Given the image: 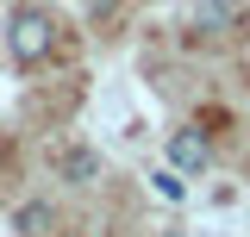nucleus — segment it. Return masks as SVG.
<instances>
[{
    "label": "nucleus",
    "mask_w": 250,
    "mask_h": 237,
    "mask_svg": "<svg viewBox=\"0 0 250 237\" xmlns=\"http://www.w3.org/2000/svg\"><path fill=\"white\" fill-rule=\"evenodd\" d=\"M57 50V13L50 6H19L13 19H6V57L19 62V69H38V62H50Z\"/></svg>",
    "instance_id": "nucleus-1"
},
{
    "label": "nucleus",
    "mask_w": 250,
    "mask_h": 237,
    "mask_svg": "<svg viewBox=\"0 0 250 237\" xmlns=\"http://www.w3.org/2000/svg\"><path fill=\"white\" fill-rule=\"evenodd\" d=\"M169 162H175V169H207V162H213V144H207L194 125H182V131H169Z\"/></svg>",
    "instance_id": "nucleus-2"
},
{
    "label": "nucleus",
    "mask_w": 250,
    "mask_h": 237,
    "mask_svg": "<svg viewBox=\"0 0 250 237\" xmlns=\"http://www.w3.org/2000/svg\"><path fill=\"white\" fill-rule=\"evenodd\" d=\"M57 175L75 181V187H88V181L100 175V156H94V150H82V144H69V150H57Z\"/></svg>",
    "instance_id": "nucleus-3"
},
{
    "label": "nucleus",
    "mask_w": 250,
    "mask_h": 237,
    "mask_svg": "<svg viewBox=\"0 0 250 237\" xmlns=\"http://www.w3.org/2000/svg\"><path fill=\"white\" fill-rule=\"evenodd\" d=\"M194 31H238V0H200L194 6Z\"/></svg>",
    "instance_id": "nucleus-4"
},
{
    "label": "nucleus",
    "mask_w": 250,
    "mask_h": 237,
    "mask_svg": "<svg viewBox=\"0 0 250 237\" xmlns=\"http://www.w3.org/2000/svg\"><path fill=\"white\" fill-rule=\"evenodd\" d=\"M13 231L19 237H44L50 231V206H44V200H25V206L13 212Z\"/></svg>",
    "instance_id": "nucleus-5"
},
{
    "label": "nucleus",
    "mask_w": 250,
    "mask_h": 237,
    "mask_svg": "<svg viewBox=\"0 0 250 237\" xmlns=\"http://www.w3.org/2000/svg\"><path fill=\"white\" fill-rule=\"evenodd\" d=\"M150 194H156V200H169V206H175V200H188V181L175 175V169H156V175H150Z\"/></svg>",
    "instance_id": "nucleus-6"
}]
</instances>
